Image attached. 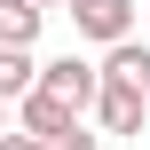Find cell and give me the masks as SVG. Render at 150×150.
I'll return each instance as SVG.
<instances>
[{
	"instance_id": "obj_1",
	"label": "cell",
	"mask_w": 150,
	"mask_h": 150,
	"mask_svg": "<svg viewBox=\"0 0 150 150\" xmlns=\"http://www.w3.org/2000/svg\"><path fill=\"white\" fill-rule=\"evenodd\" d=\"M63 16H71V32H79V40H95V47H119V40H134V16H142V0H63Z\"/></svg>"
},
{
	"instance_id": "obj_2",
	"label": "cell",
	"mask_w": 150,
	"mask_h": 150,
	"mask_svg": "<svg viewBox=\"0 0 150 150\" xmlns=\"http://www.w3.org/2000/svg\"><path fill=\"white\" fill-rule=\"evenodd\" d=\"M95 87H103V71L71 47V55H47L40 63V95H55V103H71L79 119H87V103H95Z\"/></svg>"
},
{
	"instance_id": "obj_3",
	"label": "cell",
	"mask_w": 150,
	"mask_h": 150,
	"mask_svg": "<svg viewBox=\"0 0 150 150\" xmlns=\"http://www.w3.org/2000/svg\"><path fill=\"white\" fill-rule=\"evenodd\" d=\"M8 127H16V134H32L40 150H55L63 134H71V127H87V119H79L71 103H55V95H40V87H32V95L16 103V119H8Z\"/></svg>"
},
{
	"instance_id": "obj_4",
	"label": "cell",
	"mask_w": 150,
	"mask_h": 150,
	"mask_svg": "<svg viewBox=\"0 0 150 150\" xmlns=\"http://www.w3.org/2000/svg\"><path fill=\"white\" fill-rule=\"evenodd\" d=\"M87 111H95V134H142V119H150V95H134V87H111V79H103Z\"/></svg>"
},
{
	"instance_id": "obj_5",
	"label": "cell",
	"mask_w": 150,
	"mask_h": 150,
	"mask_svg": "<svg viewBox=\"0 0 150 150\" xmlns=\"http://www.w3.org/2000/svg\"><path fill=\"white\" fill-rule=\"evenodd\" d=\"M111 87H134V95H150V40H119V47H103V63H95Z\"/></svg>"
},
{
	"instance_id": "obj_6",
	"label": "cell",
	"mask_w": 150,
	"mask_h": 150,
	"mask_svg": "<svg viewBox=\"0 0 150 150\" xmlns=\"http://www.w3.org/2000/svg\"><path fill=\"white\" fill-rule=\"evenodd\" d=\"M32 87H40V55H32V47H16V40H0V103L16 111Z\"/></svg>"
},
{
	"instance_id": "obj_7",
	"label": "cell",
	"mask_w": 150,
	"mask_h": 150,
	"mask_svg": "<svg viewBox=\"0 0 150 150\" xmlns=\"http://www.w3.org/2000/svg\"><path fill=\"white\" fill-rule=\"evenodd\" d=\"M40 24H47V8H32V0H0V40L32 47V40H40Z\"/></svg>"
},
{
	"instance_id": "obj_8",
	"label": "cell",
	"mask_w": 150,
	"mask_h": 150,
	"mask_svg": "<svg viewBox=\"0 0 150 150\" xmlns=\"http://www.w3.org/2000/svg\"><path fill=\"white\" fill-rule=\"evenodd\" d=\"M55 150H103V134H95V127H71V134H63Z\"/></svg>"
},
{
	"instance_id": "obj_9",
	"label": "cell",
	"mask_w": 150,
	"mask_h": 150,
	"mask_svg": "<svg viewBox=\"0 0 150 150\" xmlns=\"http://www.w3.org/2000/svg\"><path fill=\"white\" fill-rule=\"evenodd\" d=\"M0 150H40L32 134H16V127H0Z\"/></svg>"
},
{
	"instance_id": "obj_10",
	"label": "cell",
	"mask_w": 150,
	"mask_h": 150,
	"mask_svg": "<svg viewBox=\"0 0 150 150\" xmlns=\"http://www.w3.org/2000/svg\"><path fill=\"white\" fill-rule=\"evenodd\" d=\"M32 8H63V0H32Z\"/></svg>"
},
{
	"instance_id": "obj_11",
	"label": "cell",
	"mask_w": 150,
	"mask_h": 150,
	"mask_svg": "<svg viewBox=\"0 0 150 150\" xmlns=\"http://www.w3.org/2000/svg\"><path fill=\"white\" fill-rule=\"evenodd\" d=\"M0 127H8V103H0Z\"/></svg>"
}]
</instances>
